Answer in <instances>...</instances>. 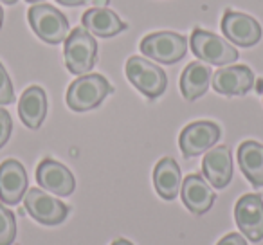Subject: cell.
I'll return each mask as SVG.
<instances>
[{
	"label": "cell",
	"instance_id": "obj_23",
	"mask_svg": "<svg viewBox=\"0 0 263 245\" xmlns=\"http://www.w3.org/2000/svg\"><path fill=\"white\" fill-rule=\"evenodd\" d=\"M11 130H13L11 116H9L8 110H4L2 106H0V148L6 146V143L9 141Z\"/></svg>",
	"mask_w": 263,
	"mask_h": 245
},
{
	"label": "cell",
	"instance_id": "obj_24",
	"mask_svg": "<svg viewBox=\"0 0 263 245\" xmlns=\"http://www.w3.org/2000/svg\"><path fill=\"white\" fill-rule=\"evenodd\" d=\"M216 245H247V240H245L241 234L231 233V234H227V236H223Z\"/></svg>",
	"mask_w": 263,
	"mask_h": 245
},
{
	"label": "cell",
	"instance_id": "obj_7",
	"mask_svg": "<svg viewBox=\"0 0 263 245\" xmlns=\"http://www.w3.org/2000/svg\"><path fill=\"white\" fill-rule=\"evenodd\" d=\"M220 136V126L211 121H197L191 123L180 132L179 144L182 150L184 157H197L202 155L205 150L213 148L218 143Z\"/></svg>",
	"mask_w": 263,
	"mask_h": 245
},
{
	"label": "cell",
	"instance_id": "obj_8",
	"mask_svg": "<svg viewBox=\"0 0 263 245\" xmlns=\"http://www.w3.org/2000/svg\"><path fill=\"white\" fill-rule=\"evenodd\" d=\"M24 205L27 213L33 216L36 222L44 225H58L69 215V208L62 200L54 197H49L45 191L31 187L24 197Z\"/></svg>",
	"mask_w": 263,
	"mask_h": 245
},
{
	"label": "cell",
	"instance_id": "obj_6",
	"mask_svg": "<svg viewBox=\"0 0 263 245\" xmlns=\"http://www.w3.org/2000/svg\"><path fill=\"white\" fill-rule=\"evenodd\" d=\"M191 51L198 60L211 65H231L238 60V51L233 44L204 29H195L191 34Z\"/></svg>",
	"mask_w": 263,
	"mask_h": 245
},
{
	"label": "cell",
	"instance_id": "obj_26",
	"mask_svg": "<svg viewBox=\"0 0 263 245\" xmlns=\"http://www.w3.org/2000/svg\"><path fill=\"white\" fill-rule=\"evenodd\" d=\"M90 2L94 4V8H106L110 4V0H90Z\"/></svg>",
	"mask_w": 263,
	"mask_h": 245
},
{
	"label": "cell",
	"instance_id": "obj_18",
	"mask_svg": "<svg viewBox=\"0 0 263 245\" xmlns=\"http://www.w3.org/2000/svg\"><path fill=\"white\" fill-rule=\"evenodd\" d=\"M154 184L159 197L164 200H175L182 187V175L175 159L164 157L157 162L154 169Z\"/></svg>",
	"mask_w": 263,
	"mask_h": 245
},
{
	"label": "cell",
	"instance_id": "obj_15",
	"mask_svg": "<svg viewBox=\"0 0 263 245\" xmlns=\"http://www.w3.org/2000/svg\"><path fill=\"white\" fill-rule=\"evenodd\" d=\"M182 202L191 213L204 215L215 204V191L202 175H187L180 187Z\"/></svg>",
	"mask_w": 263,
	"mask_h": 245
},
{
	"label": "cell",
	"instance_id": "obj_17",
	"mask_svg": "<svg viewBox=\"0 0 263 245\" xmlns=\"http://www.w3.org/2000/svg\"><path fill=\"white\" fill-rule=\"evenodd\" d=\"M18 116L27 128H40L47 116V96L44 88L29 87L24 92L18 101Z\"/></svg>",
	"mask_w": 263,
	"mask_h": 245
},
{
	"label": "cell",
	"instance_id": "obj_20",
	"mask_svg": "<svg viewBox=\"0 0 263 245\" xmlns=\"http://www.w3.org/2000/svg\"><path fill=\"white\" fill-rule=\"evenodd\" d=\"M238 164L252 186H263V144L256 141L241 143L238 148Z\"/></svg>",
	"mask_w": 263,
	"mask_h": 245
},
{
	"label": "cell",
	"instance_id": "obj_12",
	"mask_svg": "<svg viewBox=\"0 0 263 245\" xmlns=\"http://www.w3.org/2000/svg\"><path fill=\"white\" fill-rule=\"evenodd\" d=\"M36 180L44 190L58 195V197H69L76 190V180L70 169L52 159H45L38 164Z\"/></svg>",
	"mask_w": 263,
	"mask_h": 245
},
{
	"label": "cell",
	"instance_id": "obj_1",
	"mask_svg": "<svg viewBox=\"0 0 263 245\" xmlns=\"http://www.w3.org/2000/svg\"><path fill=\"white\" fill-rule=\"evenodd\" d=\"M114 88L101 74H85L74 80L67 90V105L74 112H88L99 106Z\"/></svg>",
	"mask_w": 263,
	"mask_h": 245
},
{
	"label": "cell",
	"instance_id": "obj_9",
	"mask_svg": "<svg viewBox=\"0 0 263 245\" xmlns=\"http://www.w3.org/2000/svg\"><path fill=\"white\" fill-rule=\"evenodd\" d=\"M236 225L249 241H261L263 238V198L256 193L243 195L234 208Z\"/></svg>",
	"mask_w": 263,
	"mask_h": 245
},
{
	"label": "cell",
	"instance_id": "obj_3",
	"mask_svg": "<svg viewBox=\"0 0 263 245\" xmlns=\"http://www.w3.org/2000/svg\"><path fill=\"white\" fill-rule=\"evenodd\" d=\"M65 65L72 74L85 76L90 72L98 56V44L94 36L83 27H76L65 40Z\"/></svg>",
	"mask_w": 263,
	"mask_h": 245
},
{
	"label": "cell",
	"instance_id": "obj_31",
	"mask_svg": "<svg viewBox=\"0 0 263 245\" xmlns=\"http://www.w3.org/2000/svg\"><path fill=\"white\" fill-rule=\"evenodd\" d=\"M27 2H34V4H38V2H44V0H27Z\"/></svg>",
	"mask_w": 263,
	"mask_h": 245
},
{
	"label": "cell",
	"instance_id": "obj_13",
	"mask_svg": "<svg viewBox=\"0 0 263 245\" xmlns=\"http://www.w3.org/2000/svg\"><path fill=\"white\" fill-rule=\"evenodd\" d=\"M254 85V74L245 65H231L213 74V88L223 96H243Z\"/></svg>",
	"mask_w": 263,
	"mask_h": 245
},
{
	"label": "cell",
	"instance_id": "obj_21",
	"mask_svg": "<svg viewBox=\"0 0 263 245\" xmlns=\"http://www.w3.org/2000/svg\"><path fill=\"white\" fill-rule=\"evenodd\" d=\"M15 238H16L15 215L0 204V245L15 243Z\"/></svg>",
	"mask_w": 263,
	"mask_h": 245
},
{
	"label": "cell",
	"instance_id": "obj_25",
	"mask_svg": "<svg viewBox=\"0 0 263 245\" xmlns=\"http://www.w3.org/2000/svg\"><path fill=\"white\" fill-rule=\"evenodd\" d=\"M60 4L63 6H81V4H87L88 0H56Z\"/></svg>",
	"mask_w": 263,
	"mask_h": 245
},
{
	"label": "cell",
	"instance_id": "obj_22",
	"mask_svg": "<svg viewBox=\"0 0 263 245\" xmlns=\"http://www.w3.org/2000/svg\"><path fill=\"white\" fill-rule=\"evenodd\" d=\"M11 103H15V90H13V83L9 80L8 70L0 63V106L11 105Z\"/></svg>",
	"mask_w": 263,
	"mask_h": 245
},
{
	"label": "cell",
	"instance_id": "obj_32",
	"mask_svg": "<svg viewBox=\"0 0 263 245\" xmlns=\"http://www.w3.org/2000/svg\"><path fill=\"white\" fill-rule=\"evenodd\" d=\"M11 245H15V243H11Z\"/></svg>",
	"mask_w": 263,
	"mask_h": 245
},
{
	"label": "cell",
	"instance_id": "obj_19",
	"mask_svg": "<svg viewBox=\"0 0 263 245\" xmlns=\"http://www.w3.org/2000/svg\"><path fill=\"white\" fill-rule=\"evenodd\" d=\"M211 69L204 62H193L184 69L180 76V90L187 101H195L204 96L211 83Z\"/></svg>",
	"mask_w": 263,
	"mask_h": 245
},
{
	"label": "cell",
	"instance_id": "obj_29",
	"mask_svg": "<svg viewBox=\"0 0 263 245\" xmlns=\"http://www.w3.org/2000/svg\"><path fill=\"white\" fill-rule=\"evenodd\" d=\"M0 2H4V4L13 6V4H16V2H18V0H0Z\"/></svg>",
	"mask_w": 263,
	"mask_h": 245
},
{
	"label": "cell",
	"instance_id": "obj_14",
	"mask_svg": "<svg viewBox=\"0 0 263 245\" xmlns=\"http://www.w3.org/2000/svg\"><path fill=\"white\" fill-rule=\"evenodd\" d=\"M204 177L213 187L222 190L233 179V155L227 146H215L204 155L202 161Z\"/></svg>",
	"mask_w": 263,
	"mask_h": 245
},
{
	"label": "cell",
	"instance_id": "obj_28",
	"mask_svg": "<svg viewBox=\"0 0 263 245\" xmlns=\"http://www.w3.org/2000/svg\"><path fill=\"white\" fill-rule=\"evenodd\" d=\"M4 24V11H2V6H0V27Z\"/></svg>",
	"mask_w": 263,
	"mask_h": 245
},
{
	"label": "cell",
	"instance_id": "obj_2",
	"mask_svg": "<svg viewBox=\"0 0 263 245\" xmlns=\"http://www.w3.org/2000/svg\"><path fill=\"white\" fill-rule=\"evenodd\" d=\"M31 27L38 38L51 45H58L69 36V20L63 13H60L54 6L34 4L27 13Z\"/></svg>",
	"mask_w": 263,
	"mask_h": 245
},
{
	"label": "cell",
	"instance_id": "obj_11",
	"mask_svg": "<svg viewBox=\"0 0 263 245\" xmlns=\"http://www.w3.org/2000/svg\"><path fill=\"white\" fill-rule=\"evenodd\" d=\"M27 193L26 168L15 159L0 164V200L8 205H16Z\"/></svg>",
	"mask_w": 263,
	"mask_h": 245
},
{
	"label": "cell",
	"instance_id": "obj_4",
	"mask_svg": "<svg viewBox=\"0 0 263 245\" xmlns=\"http://www.w3.org/2000/svg\"><path fill=\"white\" fill-rule=\"evenodd\" d=\"M126 78L148 99H155L162 96L166 90V85H168V78H166L164 70L155 63L148 62L146 58H141V56H132L126 62Z\"/></svg>",
	"mask_w": 263,
	"mask_h": 245
},
{
	"label": "cell",
	"instance_id": "obj_16",
	"mask_svg": "<svg viewBox=\"0 0 263 245\" xmlns=\"http://www.w3.org/2000/svg\"><path fill=\"white\" fill-rule=\"evenodd\" d=\"M81 24L90 34L99 38H110L123 33L126 29V24L119 18L114 11L106 8H92L83 13Z\"/></svg>",
	"mask_w": 263,
	"mask_h": 245
},
{
	"label": "cell",
	"instance_id": "obj_30",
	"mask_svg": "<svg viewBox=\"0 0 263 245\" xmlns=\"http://www.w3.org/2000/svg\"><path fill=\"white\" fill-rule=\"evenodd\" d=\"M258 92H259V94L263 92V80H259V81H258Z\"/></svg>",
	"mask_w": 263,
	"mask_h": 245
},
{
	"label": "cell",
	"instance_id": "obj_10",
	"mask_svg": "<svg viewBox=\"0 0 263 245\" xmlns=\"http://www.w3.org/2000/svg\"><path fill=\"white\" fill-rule=\"evenodd\" d=\"M222 31L231 44L240 47H252L261 40V26L252 16L231 9L223 13Z\"/></svg>",
	"mask_w": 263,
	"mask_h": 245
},
{
	"label": "cell",
	"instance_id": "obj_5",
	"mask_svg": "<svg viewBox=\"0 0 263 245\" xmlns=\"http://www.w3.org/2000/svg\"><path fill=\"white\" fill-rule=\"evenodd\" d=\"M141 52L150 60L164 63V65H172L186 56L187 40L182 34H177L173 31L152 33L141 42Z\"/></svg>",
	"mask_w": 263,
	"mask_h": 245
},
{
	"label": "cell",
	"instance_id": "obj_27",
	"mask_svg": "<svg viewBox=\"0 0 263 245\" xmlns=\"http://www.w3.org/2000/svg\"><path fill=\"white\" fill-rule=\"evenodd\" d=\"M112 245H134L132 241H128V240H123V238H119V240H116Z\"/></svg>",
	"mask_w": 263,
	"mask_h": 245
}]
</instances>
